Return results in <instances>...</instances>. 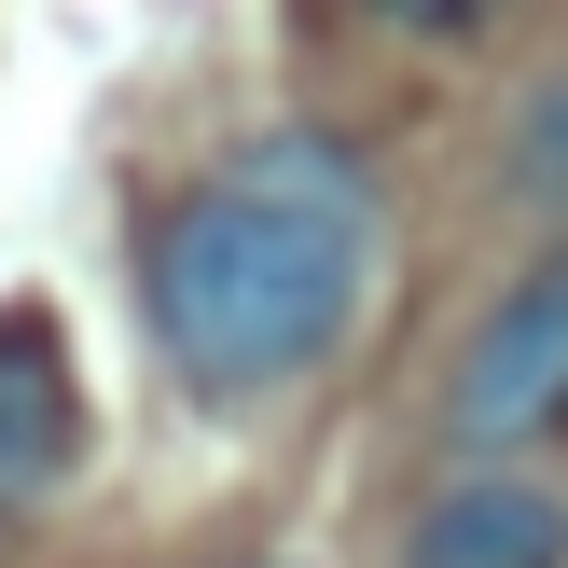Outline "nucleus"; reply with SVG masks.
<instances>
[{
	"instance_id": "f03ea898",
	"label": "nucleus",
	"mask_w": 568,
	"mask_h": 568,
	"mask_svg": "<svg viewBox=\"0 0 568 568\" xmlns=\"http://www.w3.org/2000/svg\"><path fill=\"white\" fill-rule=\"evenodd\" d=\"M444 430L458 444H527V430H568V250L527 292L486 305V333L458 347V375H444Z\"/></svg>"
},
{
	"instance_id": "20e7f679",
	"label": "nucleus",
	"mask_w": 568,
	"mask_h": 568,
	"mask_svg": "<svg viewBox=\"0 0 568 568\" xmlns=\"http://www.w3.org/2000/svg\"><path fill=\"white\" fill-rule=\"evenodd\" d=\"M55 458H70V361H55V333L14 305V320H0V514L42 499Z\"/></svg>"
},
{
	"instance_id": "f257e3e1",
	"label": "nucleus",
	"mask_w": 568,
	"mask_h": 568,
	"mask_svg": "<svg viewBox=\"0 0 568 568\" xmlns=\"http://www.w3.org/2000/svg\"><path fill=\"white\" fill-rule=\"evenodd\" d=\"M361 250L375 222H320L277 194L222 181L194 209L153 222V333L194 388H277L305 361H333V333L361 320Z\"/></svg>"
},
{
	"instance_id": "39448f33",
	"label": "nucleus",
	"mask_w": 568,
	"mask_h": 568,
	"mask_svg": "<svg viewBox=\"0 0 568 568\" xmlns=\"http://www.w3.org/2000/svg\"><path fill=\"white\" fill-rule=\"evenodd\" d=\"M499 181H514V209L568 222V70H541V83H527V111H514V153H499Z\"/></svg>"
},
{
	"instance_id": "7ed1b4c3",
	"label": "nucleus",
	"mask_w": 568,
	"mask_h": 568,
	"mask_svg": "<svg viewBox=\"0 0 568 568\" xmlns=\"http://www.w3.org/2000/svg\"><path fill=\"white\" fill-rule=\"evenodd\" d=\"M416 568H568V499L514 486V471L444 486L430 514H416Z\"/></svg>"
}]
</instances>
